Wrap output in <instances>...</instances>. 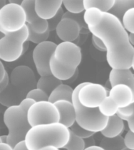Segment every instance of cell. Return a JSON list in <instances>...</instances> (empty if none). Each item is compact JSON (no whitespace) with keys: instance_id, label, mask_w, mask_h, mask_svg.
Instances as JSON below:
<instances>
[{"instance_id":"obj_1","label":"cell","mask_w":134,"mask_h":150,"mask_svg":"<svg viewBox=\"0 0 134 150\" xmlns=\"http://www.w3.org/2000/svg\"><path fill=\"white\" fill-rule=\"evenodd\" d=\"M84 19L89 32L100 38L105 45L107 62L111 69H130L134 47L129 42V34L122 21L110 13L95 8L86 10Z\"/></svg>"},{"instance_id":"obj_2","label":"cell","mask_w":134,"mask_h":150,"mask_svg":"<svg viewBox=\"0 0 134 150\" xmlns=\"http://www.w3.org/2000/svg\"><path fill=\"white\" fill-rule=\"evenodd\" d=\"M70 138V130L61 123L42 124L32 127L25 138L28 150H40L43 148L63 149Z\"/></svg>"},{"instance_id":"obj_3","label":"cell","mask_w":134,"mask_h":150,"mask_svg":"<svg viewBox=\"0 0 134 150\" xmlns=\"http://www.w3.org/2000/svg\"><path fill=\"white\" fill-rule=\"evenodd\" d=\"M7 88L0 92V103L10 107L20 105L32 89L37 88L35 74L27 66H18L12 70Z\"/></svg>"},{"instance_id":"obj_4","label":"cell","mask_w":134,"mask_h":150,"mask_svg":"<svg viewBox=\"0 0 134 150\" xmlns=\"http://www.w3.org/2000/svg\"><path fill=\"white\" fill-rule=\"evenodd\" d=\"M28 112L20 105H13L5 110L3 121L8 129V144L11 147L25 141L27 134L32 127L28 122Z\"/></svg>"},{"instance_id":"obj_5","label":"cell","mask_w":134,"mask_h":150,"mask_svg":"<svg viewBox=\"0 0 134 150\" xmlns=\"http://www.w3.org/2000/svg\"><path fill=\"white\" fill-rule=\"evenodd\" d=\"M86 84V82L81 83L74 89L72 97V103L74 105L76 115L75 122L82 128L86 129L93 133L101 132L105 128L108 122V117H103L100 112L98 108L90 109L86 108L79 103L78 92L80 89Z\"/></svg>"},{"instance_id":"obj_6","label":"cell","mask_w":134,"mask_h":150,"mask_svg":"<svg viewBox=\"0 0 134 150\" xmlns=\"http://www.w3.org/2000/svg\"><path fill=\"white\" fill-rule=\"evenodd\" d=\"M2 36L0 39V59L2 61L11 63L17 60L23 55L24 45L28 42L29 30L26 25L16 32H6L0 30Z\"/></svg>"},{"instance_id":"obj_7","label":"cell","mask_w":134,"mask_h":150,"mask_svg":"<svg viewBox=\"0 0 134 150\" xmlns=\"http://www.w3.org/2000/svg\"><path fill=\"white\" fill-rule=\"evenodd\" d=\"M26 25V13L21 5L9 2L0 9V30L16 32Z\"/></svg>"},{"instance_id":"obj_8","label":"cell","mask_w":134,"mask_h":150,"mask_svg":"<svg viewBox=\"0 0 134 150\" xmlns=\"http://www.w3.org/2000/svg\"><path fill=\"white\" fill-rule=\"evenodd\" d=\"M28 122L31 127L60 122V112L54 103L42 101L34 103L28 112Z\"/></svg>"},{"instance_id":"obj_9","label":"cell","mask_w":134,"mask_h":150,"mask_svg":"<svg viewBox=\"0 0 134 150\" xmlns=\"http://www.w3.org/2000/svg\"><path fill=\"white\" fill-rule=\"evenodd\" d=\"M53 56L63 67L77 70L82 61V52L74 42H61L57 45Z\"/></svg>"},{"instance_id":"obj_10","label":"cell","mask_w":134,"mask_h":150,"mask_svg":"<svg viewBox=\"0 0 134 150\" xmlns=\"http://www.w3.org/2000/svg\"><path fill=\"white\" fill-rule=\"evenodd\" d=\"M108 94L109 91L102 84L86 82L78 92V100L85 107L96 109L108 97Z\"/></svg>"},{"instance_id":"obj_11","label":"cell","mask_w":134,"mask_h":150,"mask_svg":"<svg viewBox=\"0 0 134 150\" xmlns=\"http://www.w3.org/2000/svg\"><path fill=\"white\" fill-rule=\"evenodd\" d=\"M56 46L57 45L56 43L47 41L37 45L33 50V61L40 77H46L52 74L49 62Z\"/></svg>"},{"instance_id":"obj_12","label":"cell","mask_w":134,"mask_h":150,"mask_svg":"<svg viewBox=\"0 0 134 150\" xmlns=\"http://www.w3.org/2000/svg\"><path fill=\"white\" fill-rule=\"evenodd\" d=\"M21 6L26 13L27 25L38 34L48 30V21L40 18L35 11V0H23Z\"/></svg>"},{"instance_id":"obj_13","label":"cell","mask_w":134,"mask_h":150,"mask_svg":"<svg viewBox=\"0 0 134 150\" xmlns=\"http://www.w3.org/2000/svg\"><path fill=\"white\" fill-rule=\"evenodd\" d=\"M82 28L71 19L63 18L56 29V34L63 42H75L79 38Z\"/></svg>"},{"instance_id":"obj_14","label":"cell","mask_w":134,"mask_h":150,"mask_svg":"<svg viewBox=\"0 0 134 150\" xmlns=\"http://www.w3.org/2000/svg\"><path fill=\"white\" fill-rule=\"evenodd\" d=\"M108 96L115 102L119 109L129 106L134 103L133 90L125 84H117L113 86Z\"/></svg>"},{"instance_id":"obj_15","label":"cell","mask_w":134,"mask_h":150,"mask_svg":"<svg viewBox=\"0 0 134 150\" xmlns=\"http://www.w3.org/2000/svg\"><path fill=\"white\" fill-rule=\"evenodd\" d=\"M63 1H42L35 0V11L40 18L49 21L56 16L58 11L62 8Z\"/></svg>"},{"instance_id":"obj_16","label":"cell","mask_w":134,"mask_h":150,"mask_svg":"<svg viewBox=\"0 0 134 150\" xmlns=\"http://www.w3.org/2000/svg\"><path fill=\"white\" fill-rule=\"evenodd\" d=\"M60 112V122L66 127L70 128L75 123L76 115L72 102L67 100H60L54 103Z\"/></svg>"},{"instance_id":"obj_17","label":"cell","mask_w":134,"mask_h":150,"mask_svg":"<svg viewBox=\"0 0 134 150\" xmlns=\"http://www.w3.org/2000/svg\"><path fill=\"white\" fill-rule=\"evenodd\" d=\"M111 86L117 84H125L133 90L134 96V74L130 69L128 70H111L109 78ZM134 101V99H133Z\"/></svg>"},{"instance_id":"obj_18","label":"cell","mask_w":134,"mask_h":150,"mask_svg":"<svg viewBox=\"0 0 134 150\" xmlns=\"http://www.w3.org/2000/svg\"><path fill=\"white\" fill-rule=\"evenodd\" d=\"M123 130L124 120L116 114L108 118L107 126L101 133L105 138H112L121 135V134L123 132Z\"/></svg>"},{"instance_id":"obj_19","label":"cell","mask_w":134,"mask_h":150,"mask_svg":"<svg viewBox=\"0 0 134 150\" xmlns=\"http://www.w3.org/2000/svg\"><path fill=\"white\" fill-rule=\"evenodd\" d=\"M49 67H50L52 75L60 81H67L69 79H71L77 70H71V69L63 67V66H61V64H59L56 62V60L53 56H52L50 62H49Z\"/></svg>"},{"instance_id":"obj_20","label":"cell","mask_w":134,"mask_h":150,"mask_svg":"<svg viewBox=\"0 0 134 150\" xmlns=\"http://www.w3.org/2000/svg\"><path fill=\"white\" fill-rule=\"evenodd\" d=\"M74 89L68 84H62L54 90L49 97V102L55 103L60 100H67L72 102Z\"/></svg>"},{"instance_id":"obj_21","label":"cell","mask_w":134,"mask_h":150,"mask_svg":"<svg viewBox=\"0 0 134 150\" xmlns=\"http://www.w3.org/2000/svg\"><path fill=\"white\" fill-rule=\"evenodd\" d=\"M62 84V81H60L51 74L46 77H40L37 81V88L44 91L49 96L57 87Z\"/></svg>"},{"instance_id":"obj_22","label":"cell","mask_w":134,"mask_h":150,"mask_svg":"<svg viewBox=\"0 0 134 150\" xmlns=\"http://www.w3.org/2000/svg\"><path fill=\"white\" fill-rule=\"evenodd\" d=\"M133 8L134 0H115L114 6L108 13L115 16L122 22L125 14Z\"/></svg>"},{"instance_id":"obj_23","label":"cell","mask_w":134,"mask_h":150,"mask_svg":"<svg viewBox=\"0 0 134 150\" xmlns=\"http://www.w3.org/2000/svg\"><path fill=\"white\" fill-rule=\"evenodd\" d=\"M115 0H83L85 9H100L104 13H108L115 5Z\"/></svg>"},{"instance_id":"obj_24","label":"cell","mask_w":134,"mask_h":150,"mask_svg":"<svg viewBox=\"0 0 134 150\" xmlns=\"http://www.w3.org/2000/svg\"><path fill=\"white\" fill-rule=\"evenodd\" d=\"M100 146L104 150H122L125 148L124 138L118 136L115 138H104L101 140Z\"/></svg>"},{"instance_id":"obj_25","label":"cell","mask_w":134,"mask_h":150,"mask_svg":"<svg viewBox=\"0 0 134 150\" xmlns=\"http://www.w3.org/2000/svg\"><path fill=\"white\" fill-rule=\"evenodd\" d=\"M98 109L100 110V112L103 115V117L109 118V117H113V116L117 114L119 108L117 105V104L109 96H108L103 101V103H101Z\"/></svg>"},{"instance_id":"obj_26","label":"cell","mask_w":134,"mask_h":150,"mask_svg":"<svg viewBox=\"0 0 134 150\" xmlns=\"http://www.w3.org/2000/svg\"><path fill=\"white\" fill-rule=\"evenodd\" d=\"M117 115L128 123L129 131L134 133V103L127 107L118 109Z\"/></svg>"},{"instance_id":"obj_27","label":"cell","mask_w":134,"mask_h":150,"mask_svg":"<svg viewBox=\"0 0 134 150\" xmlns=\"http://www.w3.org/2000/svg\"><path fill=\"white\" fill-rule=\"evenodd\" d=\"M66 150H85L86 144L83 138H79L70 131V138L68 144L63 148Z\"/></svg>"},{"instance_id":"obj_28","label":"cell","mask_w":134,"mask_h":150,"mask_svg":"<svg viewBox=\"0 0 134 150\" xmlns=\"http://www.w3.org/2000/svg\"><path fill=\"white\" fill-rule=\"evenodd\" d=\"M63 6L67 9V12L71 13L78 14L82 13L86 11L83 4V0L82 1H69V0H63Z\"/></svg>"},{"instance_id":"obj_29","label":"cell","mask_w":134,"mask_h":150,"mask_svg":"<svg viewBox=\"0 0 134 150\" xmlns=\"http://www.w3.org/2000/svg\"><path fill=\"white\" fill-rule=\"evenodd\" d=\"M28 30H29V37H28V42H31L37 45L41 44L42 42H47V39H48L49 34H50L49 29L43 34H38V33L35 32L29 26H28Z\"/></svg>"},{"instance_id":"obj_30","label":"cell","mask_w":134,"mask_h":150,"mask_svg":"<svg viewBox=\"0 0 134 150\" xmlns=\"http://www.w3.org/2000/svg\"><path fill=\"white\" fill-rule=\"evenodd\" d=\"M122 23L125 30L129 32V34H134V8L129 9L125 14L122 20Z\"/></svg>"},{"instance_id":"obj_31","label":"cell","mask_w":134,"mask_h":150,"mask_svg":"<svg viewBox=\"0 0 134 150\" xmlns=\"http://www.w3.org/2000/svg\"><path fill=\"white\" fill-rule=\"evenodd\" d=\"M49 96L44 91L36 88L29 91L26 98L33 99L35 103H38V102H42V101H49Z\"/></svg>"},{"instance_id":"obj_32","label":"cell","mask_w":134,"mask_h":150,"mask_svg":"<svg viewBox=\"0 0 134 150\" xmlns=\"http://www.w3.org/2000/svg\"><path fill=\"white\" fill-rule=\"evenodd\" d=\"M69 130H70L73 134H75V135L78 136V137H79V138H83V139L90 138V137H92V136L94 134V133H93V132H90V131H86V129L82 128V127H80L76 122L73 124L72 126L70 128H69Z\"/></svg>"},{"instance_id":"obj_33","label":"cell","mask_w":134,"mask_h":150,"mask_svg":"<svg viewBox=\"0 0 134 150\" xmlns=\"http://www.w3.org/2000/svg\"><path fill=\"white\" fill-rule=\"evenodd\" d=\"M64 13H65V12L63 11V8H61L56 16L48 21V27H49V31L56 30L57 26L59 25V23H61V21L63 18Z\"/></svg>"},{"instance_id":"obj_34","label":"cell","mask_w":134,"mask_h":150,"mask_svg":"<svg viewBox=\"0 0 134 150\" xmlns=\"http://www.w3.org/2000/svg\"><path fill=\"white\" fill-rule=\"evenodd\" d=\"M63 18H68L71 19L73 21H76L78 24L80 25L81 28H85V29H88V26L85 22L84 19V13L78 14H74L71 13L69 12H66L64 15H63Z\"/></svg>"},{"instance_id":"obj_35","label":"cell","mask_w":134,"mask_h":150,"mask_svg":"<svg viewBox=\"0 0 134 150\" xmlns=\"http://www.w3.org/2000/svg\"><path fill=\"white\" fill-rule=\"evenodd\" d=\"M124 142L125 148L134 150V133L130 131H128L124 137Z\"/></svg>"},{"instance_id":"obj_36","label":"cell","mask_w":134,"mask_h":150,"mask_svg":"<svg viewBox=\"0 0 134 150\" xmlns=\"http://www.w3.org/2000/svg\"><path fill=\"white\" fill-rule=\"evenodd\" d=\"M92 42H93V46L95 47L96 49H98L99 51L107 52L105 45H104L103 42H102L100 38H98L96 37V36H94V35H92Z\"/></svg>"},{"instance_id":"obj_37","label":"cell","mask_w":134,"mask_h":150,"mask_svg":"<svg viewBox=\"0 0 134 150\" xmlns=\"http://www.w3.org/2000/svg\"><path fill=\"white\" fill-rule=\"evenodd\" d=\"M9 82H10V79H9L8 74H6L4 78L0 81V92H2L7 88V87L9 86Z\"/></svg>"},{"instance_id":"obj_38","label":"cell","mask_w":134,"mask_h":150,"mask_svg":"<svg viewBox=\"0 0 134 150\" xmlns=\"http://www.w3.org/2000/svg\"><path fill=\"white\" fill-rule=\"evenodd\" d=\"M34 103H35V102L33 100V99L26 98H24V99L22 102H21V104H20V105H21L22 108H24V109L25 110L28 111V110H29V109L31 108V105H32Z\"/></svg>"},{"instance_id":"obj_39","label":"cell","mask_w":134,"mask_h":150,"mask_svg":"<svg viewBox=\"0 0 134 150\" xmlns=\"http://www.w3.org/2000/svg\"><path fill=\"white\" fill-rule=\"evenodd\" d=\"M14 150H28V149L26 146L25 141H23V142L16 144L15 147L14 148Z\"/></svg>"},{"instance_id":"obj_40","label":"cell","mask_w":134,"mask_h":150,"mask_svg":"<svg viewBox=\"0 0 134 150\" xmlns=\"http://www.w3.org/2000/svg\"><path fill=\"white\" fill-rule=\"evenodd\" d=\"M92 137H93V136H92ZM92 137L84 139L85 144H86V148L91 147V146H94V145H95V140H94L93 138H92Z\"/></svg>"},{"instance_id":"obj_41","label":"cell","mask_w":134,"mask_h":150,"mask_svg":"<svg viewBox=\"0 0 134 150\" xmlns=\"http://www.w3.org/2000/svg\"><path fill=\"white\" fill-rule=\"evenodd\" d=\"M0 66H1V68H0V81H1L5 77L6 74H7V71L5 69V67L2 62H0Z\"/></svg>"},{"instance_id":"obj_42","label":"cell","mask_w":134,"mask_h":150,"mask_svg":"<svg viewBox=\"0 0 134 150\" xmlns=\"http://www.w3.org/2000/svg\"><path fill=\"white\" fill-rule=\"evenodd\" d=\"M0 150H14L8 143H0Z\"/></svg>"},{"instance_id":"obj_43","label":"cell","mask_w":134,"mask_h":150,"mask_svg":"<svg viewBox=\"0 0 134 150\" xmlns=\"http://www.w3.org/2000/svg\"><path fill=\"white\" fill-rule=\"evenodd\" d=\"M78 76V70L77 69V70H76V72L75 73V74L73 75L72 77L71 78V79H69L68 81H67V82H68V83H73V82L75 81V80L77 79Z\"/></svg>"},{"instance_id":"obj_44","label":"cell","mask_w":134,"mask_h":150,"mask_svg":"<svg viewBox=\"0 0 134 150\" xmlns=\"http://www.w3.org/2000/svg\"><path fill=\"white\" fill-rule=\"evenodd\" d=\"M85 150H104L103 148H101L100 145L97 146V145H94V146H91V147L86 148Z\"/></svg>"},{"instance_id":"obj_45","label":"cell","mask_w":134,"mask_h":150,"mask_svg":"<svg viewBox=\"0 0 134 150\" xmlns=\"http://www.w3.org/2000/svg\"><path fill=\"white\" fill-rule=\"evenodd\" d=\"M0 143H8V135L0 136Z\"/></svg>"},{"instance_id":"obj_46","label":"cell","mask_w":134,"mask_h":150,"mask_svg":"<svg viewBox=\"0 0 134 150\" xmlns=\"http://www.w3.org/2000/svg\"><path fill=\"white\" fill-rule=\"evenodd\" d=\"M129 39L130 44H131L133 46H134V34H129Z\"/></svg>"},{"instance_id":"obj_47","label":"cell","mask_w":134,"mask_h":150,"mask_svg":"<svg viewBox=\"0 0 134 150\" xmlns=\"http://www.w3.org/2000/svg\"><path fill=\"white\" fill-rule=\"evenodd\" d=\"M28 46H29V45H28V42H25L24 43V50H23V55L24 53H25L26 52H27V50H28Z\"/></svg>"},{"instance_id":"obj_48","label":"cell","mask_w":134,"mask_h":150,"mask_svg":"<svg viewBox=\"0 0 134 150\" xmlns=\"http://www.w3.org/2000/svg\"><path fill=\"white\" fill-rule=\"evenodd\" d=\"M40 150H59V149H56L55 147H51V146H49V147H46L43 148L42 149Z\"/></svg>"},{"instance_id":"obj_49","label":"cell","mask_w":134,"mask_h":150,"mask_svg":"<svg viewBox=\"0 0 134 150\" xmlns=\"http://www.w3.org/2000/svg\"><path fill=\"white\" fill-rule=\"evenodd\" d=\"M132 69L134 70V55L133 56V59H132Z\"/></svg>"},{"instance_id":"obj_50","label":"cell","mask_w":134,"mask_h":150,"mask_svg":"<svg viewBox=\"0 0 134 150\" xmlns=\"http://www.w3.org/2000/svg\"><path fill=\"white\" fill-rule=\"evenodd\" d=\"M122 150H131V149H127V148H125V149H123Z\"/></svg>"}]
</instances>
